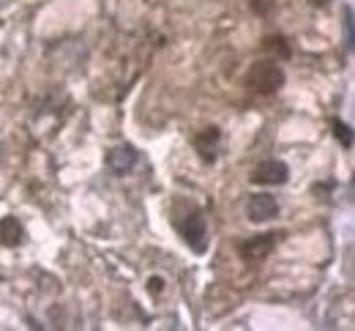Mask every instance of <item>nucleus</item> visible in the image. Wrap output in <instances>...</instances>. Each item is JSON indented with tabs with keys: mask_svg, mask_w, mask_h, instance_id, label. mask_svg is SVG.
<instances>
[{
	"mask_svg": "<svg viewBox=\"0 0 355 331\" xmlns=\"http://www.w3.org/2000/svg\"><path fill=\"white\" fill-rule=\"evenodd\" d=\"M246 217L252 222H268L273 217H279V203L273 194H252L246 203Z\"/></svg>",
	"mask_w": 355,
	"mask_h": 331,
	"instance_id": "5",
	"label": "nucleus"
},
{
	"mask_svg": "<svg viewBox=\"0 0 355 331\" xmlns=\"http://www.w3.org/2000/svg\"><path fill=\"white\" fill-rule=\"evenodd\" d=\"M162 287H164V280H162V277H150V280H148V290H150L153 296H159Z\"/></svg>",
	"mask_w": 355,
	"mask_h": 331,
	"instance_id": "12",
	"label": "nucleus"
},
{
	"mask_svg": "<svg viewBox=\"0 0 355 331\" xmlns=\"http://www.w3.org/2000/svg\"><path fill=\"white\" fill-rule=\"evenodd\" d=\"M107 164H110V170L115 176H126L134 164H137V151H134L132 145H118V148L110 151Z\"/></svg>",
	"mask_w": 355,
	"mask_h": 331,
	"instance_id": "7",
	"label": "nucleus"
},
{
	"mask_svg": "<svg viewBox=\"0 0 355 331\" xmlns=\"http://www.w3.org/2000/svg\"><path fill=\"white\" fill-rule=\"evenodd\" d=\"M263 49L270 52V55H276L279 60H287L293 55V47H290V42L284 36H266L263 39Z\"/></svg>",
	"mask_w": 355,
	"mask_h": 331,
	"instance_id": "9",
	"label": "nucleus"
},
{
	"mask_svg": "<svg viewBox=\"0 0 355 331\" xmlns=\"http://www.w3.org/2000/svg\"><path fill=\"white\" fill-rule=\"evenodd\" d=\"M180 233H183V241L197 252L202 255L208 249V228H205V217L200 211H191L186 217V222L180 225Z\"/></svg>",
	"mask_w": 355,
	"mask_h": 331,
	"instance_id": "3",
	"label": "nucleus"
},
{
	"mask_svg": "<svg viewBox=\"0 0 355 331\" xmlns=\"http://www.w3.org/2000/svg\"><path fill=\"white\" fill-rule=\"evenodd\" d=\"M0 244L3 246H22L25 244V228L17 217H3L0 219Z\"/></svg>",
	"mask_w": 355,
	"mask_h": 331,
	"instance_id": "8",
	"label": "nucleus"
},
{
	"mask_svg": "<svg viewBox=\"0 0 355 331\" xmlns=\"http://www.w3.org/2000/svg\"><path fill=\"white\" fill-rule=\"evenodd\" d=\"M219 140H222V132L216 126H205L202 132L194 135V151L200 153V159L205 164L216 162V145H219Z\"/></svg>",
	"mask_w": 355,
	"mask_h": 331,
	"instance_id": "6",
	"label": "nucleus"
},
{
	"mask_svg": "<svg viewBox=\"0 0 355 331\" xmlns=\"http://www.w3.org/2000/svg\"><path fill=\"white\" fill-rule=\"evenodd\" d=\"M273 6H276V0H252V11L260 17H268L273 11Z\"/></svg>",
	"mask_w": 355,
	"mask_h": 331,
	"instance_id": "11",
	"label": "nucleus"
},
{
	"mask_svg": "<svg viewBox=\"0 0 355 331\" xmlns=\"http://www.w3.org/2000/svg\"><path fill=\"white\" fill-rule=\"evenodd\" d=\"M331 0H309V6H314V8H325Z\"/></svg>",
	"mask_w": 355,
	"mask_h": 331,
	"instance_id": "13",
	"label": "nucleus"
},
{
	"mask_svg": "<svg viewBox=\"0 0 355 331\" xmlns=\"http://www.w3.org/2000/svg\"><path fill=\"white\" fill-rule=\"evenodd\" d=\"M331 126H334V137L342 142L345 148H353V132H350V126L345 124V121H339V118H334L331 121Z\"/></svg>",
	"mask_w": 355,
	"mask_h": 331,
	"instance_id": "10",
	"label": "nucleus"
},
{
	"mask_svg": "<svg viewBox=\"0 0 355 331\" xmlns=\"http://www.w3.org/2000/svg\"><path fill=\"white\" fill-rule=\"evenodd\" d=\"M284 80H287V77H284V69H282L279 63L263 60V63H254V66L249 69V74H246V88L260 96H273L282 91Z\"/></svg>",
	"mask_w": 355,
	"mask_h": 331,
	"instance_id": "1",
	"label": "nucleus"
},
{
	"mask_svg": "<svg viewBox=\"0 0 355 331\" xmlns=\"http://www.w3.org/2000/svg\"><path fill=\"white\" fill-rule=\"evenodd\" d=\"M282 238H284V233H263V236H252L238 246V252H241V257H243L246 263H260V260H266L268 255L276 249V244H279Z\"/></svg>",
	"mask_w": 355,
	"mask_h": 331,
	"instance_id": "2",
	"label": "nucleus"
},
{
	"mask_svg": "<svg viewBox=\"0 0 355 331\" xmlns=\"http://www.w3.org/2000/svg\"><path fill=\"white\" fill-rule=\"evenodd\" d=\"M287 178H290V167L279 159L260 162L252 173V181L260 184V187H282V184H287Z\"/></svg>",
	"mask_w": 355,
	"mask_h": 331,
	"instance_id": "4",
	"label": "nucleus"
}]
</instances>
